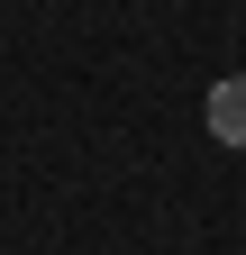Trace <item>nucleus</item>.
Listing matches in <instances>:
<instances>
[{"label":"nucleus","instance_id":"f257e3e1","mask_svg":"<svg viewBox=\"0 0 246 255\" xmlns=\"http://www.w3.org/2000/svg\"><path fill=\"white\" fill-rule=\"evenodd\" d=\"M210 137L219 146H246V73H228V82H210Z\"/></svg>","mask_w":246,"mask_h":255}]
</instances>
